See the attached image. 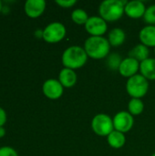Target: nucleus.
<instances>
[{
  "label": "nucleus",
  "mask_w": 155,
  "mask_h": 156,
  "mask_svg": "<svg viewBox=\"0 0 155 156\" xmlns=\"http://www.w3.org/2000/svg\"><path fill=\"white\" fill-rule=\"evenodd\" d=\"M111 45L103 37H90L86 39L84 49L88 57L94 59H101L108 56Z\"/></svg>",
  "instance_id": "f257e3e1"
},
{
  "label": "nucleus",
  "mask_w": 155,
  "mask_h": 156,
  "mask_svg": "<svg viewBox=\"0 0 155 156\" xmlns=\"http://www.w3.org/2000/svg\"><path fill=\"white\" fill-rule=\"evenodd\" d=\"M126 0H105L100 7L99 13L105 21L113 22L119 20L124 14V7L127 5Z\"/></svg>",
  "instance_id": "f03ea898"
},
{
  "label": "nucleus",
  "mask_w": 155,
  "mask_h": 156,
  "mask_svg": "<svg viewBox=\"0 0 155 156\" xmlns=\"http://www.w3.org/2000/svg\"><path fill=\"white\" fill-rule=\"evenodd\" d=\"M88 59V55L84 48L79 46L68 48L62 54V64L65 68L77 69L83 67Z\"/></svg>",
  "instance_id": "7ed1b4c3"
},
{
  "label": "nucleus",
  "mask_w": 155,
  "mask_h": 156,
  "mask_svg": "<svg viewBox=\"0 0 155 156\" xmlns=\"http://www.w3.org/2000/svg\"><path fill=\"white\" fill-rule=\"evenodd\" d=\"M149 89L148 80L141 74H136L127 80L126 90L128 94L134 99H141L146 95Z\"/></svg>",
  "instance_id": "20e7f679"
},
{
  "label": "nucleus",
  "mask_w": 155,
  "mask_h": 156,
  "mask_svg": "<svg viewBox=\"0 0 155 156\" xmlns=\"http://www.w3.org/2000/svg\"><path fill=\"white\" fill-rule=\"evenodd\" d=\"M91 128L97 135L108 136L114 131L113 121L109 115L100 113L93 117L91 122Z\"/></svg>",
  "instance_id": "39448f33"
},
{
  "label": "nucleus",
  "mask_w": 155,
  "mask_h": 156,
  "mask_svg": "<svg viewBox=\"0 0 155 156\" xmlns=\"http://www.w3.org/2000/svg\"><path fill=\"white\" fill-rule=\"evenodd\" d=\"M66 36V27L59 22H52L43 29V39L48 43H58Z\"/></svg>",
  "instance_id": "423d86ee"
},
{
  "label": "nucleus",
  "mask_w": 155,
  "mask_h": 156,
  "mask_svg": "<svg viewBox=\"0 0 155 156\" xmlns=\"http://www.w3.org/2000/svg\"><path fill=\"white\" fill-rule=\"evenodd\" d=\"M108 28L106 21L100 16H90L85 24L86 31L92 37H101Z\"/></svg>",
  "instance_id": "0eeeda50"
},
{
  "label": "nucleus",
  "mask_w": 155,
  "mask_h": 156,
  "mask_svg": "<svg viewBox=\"0 0 155 156\" xmlns=\"http://www.w3.org/2000/svg\"><path fill=\"white\" fill-rule=\"evenodd\" d=\"M114 129L122 133H128L133 126V117L128 112H120L113 118Z\"/></svg>",
  "instance_id": "6e6552de"
},
{
  "label": "nucleus",
  "mask_w": 155,
  "mask_h": 156,
  "mask_svg": "<svg viewBox=\"0 0 155 156\" xmlns=\"http://www.w3.org/2000/svg\"><path fill=\"white\" fill-rule=\"evenodd\" d=\"M63 89L64 87L61 83L55 79L47 80L42 86L44 95L50 100H57L60 98L63 94Z\"/></svg>",
  "instance_id": "1a4fd4ad"
},
{
  "label": "nucleus",
  "mask_w": 155,
  "mask_h": 156,
  "mask_svg": "<svg viewBox=\"0 0 155 156\" xmlns=\"http://www.w3.org/2000/svg\"><path fill=\"white\" fill-rule=\"evenodd\" d=\"M46 5V1L44 0H27L24 5V10L27 16L37 18L44 13Z\"/></svg>",
  "instance_id": "9d476101"
},
{
  "label": "nucleus",
  "mask_w": 155,
  "mask_h": 156,
  "mask_svg": "<svg viewBox=\"0 0 155 156\" xmlns=\"http://www.w3.org/2000/svg\"><path fill=\"white\" fill-rule=\"evenodd\" d=\"M140 69V62L132 58H126L122 59L120 68H119V72L122 76L125 78H131L138 72Z\"/></svg>",
  "instance_id": "9b49d317"
},
{
  "label": "nucleus",
  "mask_w": 155,
  "mask_h": 156,
  "mask_svg": "<svg viewBox=\"0 0 155 156\" xmlns=\"http://www.w3.org/2000/svg\"><path fill=\"white\" fill-rule=\"evenodd\" d=\"M145 11H146V7H145L143 2H142L140 0H134V1L128 2L124 7L125 14L129 17L134 18V19L143 17Z\"/></svg>",
  "instance_id": "f8f14e48"
},
{
  "label": "nucleus",
  "mask_w": 155,
  "mask_h": 156,
  "mask_svg": "<svg viewBox=\"0 0 155 156\" xmlns=\"http://www.w3.org/2000/svg\"><path fill=\"white\" fill-rule=\"evenodd\" d=\"M58 81L64 88H71L77 82V75L73 69L64 68L59 72Z\"/></svg>",
  "instance_id": "ddd939ff"
},
{
  "label": "nucleus",
  "mask_w": 155,
  "mask_h": 156,
  "mask_svg": "<svg viewBox=\"0 0 155 156\" xmlns=\"http://www.w3.org/2000/svg\"><path fill=\"white\" fill-rule=\"evenodd\" d=\"M139 37L143 45L155 48V26L144 27L140 31Z\"/></svg>",
  "instance_id": "4468645a"
},
{
  "label": "nucleus",
  "mask_w": 155,
  "mask_h": 156,
  "mask_svg": "<svg viewBox=\"0 0 155 156\" xmlns=\"http://www.w3.org/2000/svg\"><path fill=\"white\" fill-rule=\"evenodd\" d=\"M140 71L146 80H155V58H147L141 62Z\"/></svg>",
  "instance_id": "2eb2a0df"
},
{
  "label": "nucleus",
  "mask_w": 155,
  "mask_h": 156,
  "mask_svg": "<svg viewBox=\"0 0 155 156\" xmlns=\"http://www.w3.org/2000/svg\"><path fill=\"white\" fill-rule=\"evenodd\" d=\"M125 37H126L125 32L122 28L116 27L111 30V32L109 33L108 41L111 46L119 47L123 44V42L125 41Z\"/></svg>",
  "instance_id": "dca6fc26"
},
{
  "label": "nucleus",
  "mask_w": 155,
  "mask_h": 156,
  "mask_svg": "<svg viewBox=\"0 0 155 156\" xmlns=\"http://www.w3.org/2000/svg\"><path fill=\"white\" fill-rule=\"evenodd\" d=\"M107 141L111 147L114 149H120L125 144L126 139L124 133L115 130L107 136Z\"/></svg>",
  "instance_id": "f3484780"
},
{
  "label": "nucleus",
  "mask_w": 155,
  "mask_h": 156,
  "mask_svg": "<svg viewBox=\"0 0 155 156\" xmlns=\"http://www.w3.org/2000/svg\"><path fill=\"white\" fill-rule=\"evenodd\" d=\"M129 57L132 58L136 60H138L139 62H143L145 59L149 58V49L148 47L143 45V44H139L137 46H135L130 52H129Z\"/></svg>",
  "instance_id": "a211bd4d"
},
{
  "label": "nucleus",
  "mask_w": 155,
  "mask_h": 156,
  "mask_svg": "<svg viewBox=\"0 0 155 156\" xmlns=\"http://www.w3.org/2000/svg\"><path fill=\"white\" fill-rule=\"evenodd\" d=\"M128 109H129V112L132 115H139L143 112L144 105L143 102L141 101V99L132 98L128 104Z\"/></svg>",
  "instance_id": "6ab92c4d"
},
{
  "label": "nucleus",
  "mask_w": 155,
  "mask_h": 156,
  "mask_svg": "<svg viewBox=\"0 0 155 156\" xmlns=\"http://www.w3.org/2000/svg\"><path fill=\"white\" fill-rule=\"evenodd\" d=\"M71 19L74 23L78 25H85L89 19L88 14L82 9H75L71 13Z\"/></svg>",
  "instance_id": "aec40b11"
},
{
  "label": "nucleus",
  "mask_w": 155,
  "mask_h": 156,
  "mask_svg": "<svg viewBox=\"0 0 155 156\" xmlns=\"http://www.w3.org/2000/svg\"><path fill=\"white\" fill-rule=\"evenodd\" d=\"M143 19L148 26H155V5H150L146 8Z\"/></svg>",
  "instance_id": "412c9836"
},
{
  "label": "nucleus",
  "mask_w": 155,
  "mask_h": 156,
  "mask_svg": "<svg viewBox=\"0 0 155 156\" xmlns=\"http://www.w3.org/2000/svg\"><path fill=\"white\" fill-rule=\"evenodd\" d=\"M122 59H121V56L118 55V54H111L108 60H107V65L108 67L112 69V70H115V69H119L120 68V65L122 63Z\"/></svg>",
  "instance_id": "4be33fe9"
},
{
  "label": "nucleus",
  "mask_w": 155,
  "mask_h": 156,
  "mask_svg": "<svg viewBox=\"0 0 155 156\" xmlns=\"http://www.w3.org/2000/svg\"><path fill=\"white\" fill-rule=\"evenodd\" d=\"M0 156H18V154L10 146H2L0 147Z\"/></svg>",
  "instance_id": "5701e85b"
},
{
  "label": "nucleus",
  "mask_w": 155,
  "mask_h": 156,
  "mask_svg": "<svg viewBox=\"0 0 155 156\" xmlns=\"http://www.w3.org/2000/svg\"><path fill=\"white\" fill-rule=\"evenodd\" d=\"M56 3L60 5L61 7H64V8H69L71 6H73L77 1L76 0H57Z\"/></svg>",
  "instance_id": "b1692460"
},
{
  "label": "nucleus",
  "mask_w": 155,
  "mask_h": 156,
  "mask_svg": "<svg viewBox=\"0 0 155 156\" xmlns=\"http://www.w3.org/2000/svg\"><path fill=\"white\" fill-rule=\"evenodd\" d=\"M6 119H7V117H6L5 111L2 107H0V127H3L5 124Z\"/></svg>",
  "instance_id": "393cba45"
},
{
  "label": "nucleus",
  "mask_w": 155,
  "mask_h": 156,
  "mask_svg": "<svg viewBox=\"0 0 155 156\" xmlns=\"http://www.w3.org/2000/svg\"><path fill=\"white\" fill-rule=\"evenodd\" d=\"M35 35L37 37H43V30H37L35 32Z\"/></svg>",
  "instance_id": "a878e982"
},
{
  "label": "nucleus",
  "mask_w": 155,
  "mask_h": 156,
  "mask_svg": "<svg viewBox=\"0 0 155 156\" xmlns=\"http://www.w3.org/2000/svg\"><path fill=\"white\" fill-rule=\"evenodd\" d=\"M5 135V130L4 128V126L0 127V138H3Z\"/></svg>",
  "instance_id": "bb28decb"
},
{
  "label": "nucleus",
  "mask_w": 155,
  "mask_h": 156,
  "mask_svg": "<svg viewBox=\"0 0 155 156\" xmlns=\"http://www.w3.org/2000/svg\"><path fill=\"white\" fill-rule=\"evenodd\" d=\"M2 10H3V5H2V2L0 1V13L2 12Z\"/></svg>",
  "instance_id": "cd10ccee"
},
{
  "label": "nucleus",
  "mask_w": 155,
  "mask_h": 156,
  "mask_svg": "<svg viewBox=\"0 0 155 156\" xmlns=\"http://www.w3.org/2000/svg\"><path fill=\"white\" fill-rule=\"evenodd\" d=\"M152 156H155V154H153V155Z\"/></svg>",
  "instance_id": "c85d7f7f"
},
{
  "label": "nucleus",
  "mask_w": 155,
  "mask_h": 156,
  "mask_svg": "<svg viewBox=\"0 0 155 156\" xmlns=\"http://www.w3.org/2000/svg\"><path fill=\"white\" fill-rule=\"evenodd\" d=\"M154 53H155V48H154Z\"/></svg>",
  "instance_id": "c756f323"
}]
</instances>
